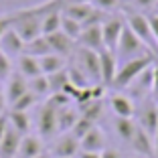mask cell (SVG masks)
<instances>
[{
  "label": "cell",
  "instance_id": "29",
  "mask_svg": "<svg viewBox=\"0 0 158 158\" xmlns=\"http://www.w3.org/2000/svg\"><path fill=\"white\" fill-rule=\"evenodd\" d=\"M28 91L35 93L37 98H47L51 93V87H49V79L47 75H37V77H31L28 79Z\"/></svg>",
  "mask_w": 158,
  "mask_h": 158
},
{
  "label": "cell",
  "instance_id": "40",
  "mask_svg": "<svg viewBox=\"0 0 158 158\" xmlns=\"http://www.w3.org/2000/svg\"><path fill=\"white\" fill-rule=\"evenodd\" d=\"M8 106V102H6V95H4V89H0V116L4 114V107Z\"/></svg>",
  "mask_w": 158,
  "mask_h": 158
},
{
  "label": "cell",
  "instance_id": "33",
  "mask_svg": "<svg viewBox=\"0 0 158 158\" xmlns=\"http://www.w3.org/2000/svg\"><path fill=\"white\" fill-rule=\"evenodd\" d=\"M37 99H39V98L35 95V93L27 91L23 98H19L16 102L12 103V106H10V110H14V112H28V110H31V107L37 103Z\"/></svg>",
  "mask_w": 158,
  "mask_h": 158
},
{
  "label": "cell",
  "instance_id": "36",
  "mask_svg": "<svg viewBox=\"0 0 158 158\" xmlns=\"http://www.w3.org/2000/svg\"><path fill=\"white\" fill-rule=\"evenodd\" d=\"M93 8L102 10V12H107V10H116L118 4H120V0H91Z\"/></svg>",
  "mask_w": 158,
  "mask_h": 158
},
{
  "label": "cell",
  "instance_id": "43",
  "mask_svg": "<svg viewBox=\"0 0 158 158\" xmlns=\"http://www.w3.org/2000/svg\"><path fill=\"white\" fill-rule=\"evenodd\" d=\"M102 158H120V154H118L116 150H103Z\"/></svg>",
  "mask_w": 158,
  "mask_h": 158
},
{
  "label": "cell",
  "instance_id": "23",
  "mask_svg": "<svg viewBox=\"0 0 158 158\" xmlns=\"http://www.w3.org/2000/svg\"><path fill=\"white\" fill-rule=\"evenodd\" d=\"M39 65H41L43 75H51V73H57V71L65 69V57L57 55V53H49V55L39 59Z\"/></svg>",
  "mask_w": 158,
  "mask_h": 158
},
{
  "label": "cell",
  "instance_id": "14",
  "mask_svg": "<svg viewBox=\"0 0 158 158\" xmlns=\"http://www.w3.org/2000/svg\"><path fill=\"white\" fill-rule=\"evenodd\" d=\"M106 150V138L103 132L98 126H93L91 130L79 140V152H103Z\"/></svg>",
  "mask_w": 158,
  "mask_h": 158
},
{
  "label": "cell",
  "instance_id": "6",
  "mask_svg": "<svg viewBox=\"0 0 158 158\" xmlns=\"http://www.w3.org/2000/svg\"><path fill=\"white\" fill-rule=\"evenodd\" d=\"M37 128H39V134L41 138H51L53 134H57V107L51 106L47 102L45 106L39 110V116H37Z\"/></svg>",
  "mask_w": 158,
  "mask_h": 158
},
{
  "label": "cell",
  "instance_id": "17",
  "mask_svg": "<svg viewBox=\"0 0 158 158\" xmlns=\"http://www.w3.org/2000/svg\"><path fill=\"white\" fill-rule=\"evenodd\" d=\"M43 152H45V148H43L41 138L27 134V136H23V140H20L16 158H37V156H41Z\"/></svg>",
  "mask_w": 158,
  "mask_h": 158
},
{
  "label": "cell",
  "instance_id": "12",
  "mask_svg": "<svg viewBox=\"0 0 158 158\" xmlns=\"http://www.w3.org/2000/svg\"><path fill=\"white\" fill-rule=\"evenodd\" d=\"M28 91V79L23 77L20 73H12L6 79V87H4V95L8 106H12L19 98H23L24 93Z\"/></svg>",
  "mask_w": 158,
  "mask_h": 158
},
{
  "label": "cell",
  "instance_id": "35",
  "mask_svg": "<svg viewBox=\"0 0 158 158\" xmlns=\"http://www.w3.org/2000/svg\"><path fill=\"white\" fill-rule=\"evenodd\" d=\"M10 75H12V63H10V57H6L4 53L0 51V81H6Z\"/></svg>",
  "mask_w": 158,
  "mask_h": 158
},
{
  "label": "cell",
  "instance_id": "31",
  "mask_svg": "<svg viewBox=\"0 0 158 158\" xmlns=\"http://www.w3.org/2000/svg\"><path fill=\"white\" fill-rule=\"evenodd\" d=\"M61 31H63L69 39L77 41L79 35H81V31H83V27H81V23L69 19V16H65V14H61Z\"/></svg>",
  "mask_w": 158,
  "mask_h": 158
},
{
  "label": "cell",
  "instance_id": "2",
  "mask_svg": "<svg viewBox=\"0 0 158 158\" xmlns=\"http://www.w3.org/2000/svg\"><path fill=\"white\" fill-rule=\"evenodd\" d=\"M154 59H156L154 55L146 53V55H140V57H134V59L124 61V63L118 67L116 79H114L112 85H114L116 89H126V87H130V85L136 81V77H138V75L142 73L146 67H150V65L154 63Z\"/></svg>",
  "mask_w": 158,
  "mask_h": 158
},
{
  "label": "cell",
  "instance_id": "42",
  "mask_svg": "<svg viewBox=\"0 0 158 158\" xmlns=\"http://www.w3.org/2000/svg\"><path fill=\"white\" fill-rule=\"evenodd\" d=\"M79 158H102V152H79Z\"/></svg>",
  "mask_w": 158,
  "mask_h": 158
},
{
  "label": "cell",
  "instance_id": "49",
  "mask_svg": "<svg viewBox=\"0 0 158 158\" xmlns=\"http://www.w3.org/2000/svg\"><path fill=\"white\" fill-rule=\"evenodd\" d=\"M156 12H158V10H156Z\"/></svg>",
  "mask_w": 158,
  "mask_h": 158
},
{
  "label": "cell",
  "instance_id": "34",
  "mask_svg": "<svg viewBox=\"0 0 158 158\" xmlns=\"http://www.w3.org/2000/svg\"><path fill=\"white\" fill-rule=\"evenodd\" d=\"M93 126H95V122H91V120H87V118H81V116H79V120H77V124L73 126L71 134H73L77 140H81V138H83V136L93 128Z\"/></svg>",
  "mask_w": 158,
  "mask_h": 158
},
{
  "label": "cell",
  "instance_id": "39",
  "mask_svg": "<svg viewBox=\"0 0 158 158\" xmlns=\"http://www.w3.org/2000/svg\"><path fill=\"white\" fill-rule=\"evenodd\" d=\"M134 2L140 6V8H150V6H156L158 0H134Z\"/></svg>",
  "mask_w": 158,
  "mask_h": 158
},
{
  "label": "cell",
  "instance_id": "10",
  "mask_svg": "<svg viewBox=\"0 0 158 158\" xmlns=\"http://www.w3.org/2000/svg\"><path fill=\"white\" fill-rule=\"evenodd\" d=\"M0 51L4 53L6 57H19L24 53V41L19 37V33L12 27H8L4 31V35L0 37Z\"/></svg>",
  "mask_w": 158,
  "mask_h": 158
},
{
  "label": "cell",
  "instance_id": "25",
  "mask_svg": "<svg viewBox=\"0 0 158 158\" xmlns=\"http://www.w3.org/2000/svg\"><path fill=\"white\" fill-rule=\"evenodd\" d=\"M8 124L20 136H27L28 130H31V118H28L27 112H14V110H10L8 112Z\"/></svg>",
  "mask_w": 158,
  "mask_h": 158
},
{
  "label": "cell",
  "instance_id": "41",
  "mask_svg": "<svg viewBox=\"0 0 158 158\" xmlns=\"http://www.w3.org/2000/svg\"><path fill=\"white\" fill-rule=\"evenodd\" d=\"M152 91L156 93V99H158V61H156V65H154V87Z\"/></svg>",
  "mask_w": 158,
  "mask_h": 158
},
{
  "label": "cell",
  "instance_id": "27",
  "mask_svg": "<svg viewBox=\"0 0 158 158\" xmlns=\"http://www.w3.org/2000/svg\"><path fill=\"white\" fill-rule=\"evenodd\" d=\"M114 126H116V134L120 136V140L130 142L132 136H134V130H136L134 120H132V118H116V120H114Z\"/></svg>",
  "mask_w": 158,
  "mask_h": 158
},
{
  "label": "cell",
  "instance_id": "26",
  "mask_svg": "<svg viewBox=\"0 0 158 158\" xmlns=\"http://www.w3.org/2000/svg\"><path fill=\"white\" fill-rule=\"evenodd\" d=\"M24 53H27V55L37 57V59H41V57L49 55V53H53V51H51V47H49L47 37H43V35H41V37L33 39L31 43H27V45H24Z\"/></svg>",
  "mask_w": 158,
  "mask_h": 158
},
{
  "label": "cell",
  "instance_id": "11",
  "mask_svg": "<svg viewBox=\"0 0 158 158\" xmlns=\"http://www.w3.org/2000/svg\"><path fill=\"white\" fill-rule=\"evenodd\" d=\"M99 71H102V83L112 85L118 73V57L114 51H99Z\"/></svg>",
  "mask_w": 158,
  "mask_h": 158
},
{
  "label": "cell",
  "instance_id": "28",
  "mask_svg": "<svg viewBox=\"0 0 158 158\" xmlns=\"http://www.w3.org/2000/svg\"><path fill=\"white\" fill-rule=\"evenodd\" d=\"M102 110H103L102 99H89V102L79 106V116L87 118V120H91V122H98V118L102 116Z\"/></svg>",
  "mask_w": 158,
  "mask_h": 158
},
{
  "label": "cell",
  "instance_id": "18",
  "mask_svg": "<svg viewBox=\"0 0 158 158\" xmlns=\"http://www.w3.org/2000/svg\"><path fill=\"white\" fill-rule=\"evenodd\" d=\"M79 120V110L71 106H63L57 110V130L61 134H67V132L73 130V126L77 124Z\"/></svg>",
  "mask_w": 158,
  "mask_h": 158
},
{
  "label": "cell",
  "instance_id": "38",
  "mask_svg": "<svg viewBox=\"0 0 158 158\" xmlns=\"http://www.w3.org/2000/svg\"><path fill=\"white\" fill-rule=\"evenodd\" d=\"M6 130H8V114H2V116H0V142L4 138Z\"/></svg>",
  "mask_w": 158,
  "mask_h": 158
},
{
  "label": "cell",
  "instance_id": "24",
  "mask_svg": "<svg viewBox=\"0 0 158 158\" xmlns=\"http://www.w3.org/2000/svg\"><path fill=\"white\" fill-rule=\"evenodd\" d=\"M41 31H43V37H49V35L61 31V12L59 10H47L43 14Z\"/></svg>",
  "mask_w": 158,
  "mask_h": 158
},
{
  "label": "cell",
  "instance_id": "21",
  "mask_svg": "<svg viewBox=\"0 0 158 158\" xmlns=\"http://www.w3.org/2000/svg\"><path fill=\"white\" fill-rule=\"evenodd\" d=\"M110 106H112V112L116 114V118H132L134 116V103L126 95L114 93L110 98Z\"/></svg>",
  "mask_w": 158,
  "mask_h": 158
},
{
  "label": "cell",
  "instance_id": "4",
  "mask_svg": "<svg viewBox=\"0 0 158 158\" xmlns=\"http://www.w3.org/2000/svg\"><path fill=\"white\" fill-rule=\"evenodd\" d=\"M75 59H77V69L89 79V81H95V83H102V71H99V53L91 51V49H85V47H77L75 51Z\"/></svg>",
  "mask_w": 158,
  "mask_h": 158
},
{
  "label": "cell",
  "instance_id": "37",
  "mask_svg": "<svg viewBox=\"0 0 158 158\" xmlns=\"http://www.w3.org/2000/svg\"><path fill=\"white\" fill-rule=\"evenodd\" d=\"M148 20H150V28H152V37H154V41H156V45H158V12L150 14Z\"/></svg>",
  "mask_w": 158,
  "mask_h": 158
},
{
  "label": "cell",
  "instance_id": "19",
  "mask_svg": "<svg viewBox=\"0 0 158 158\" xmlns=\"http://www.w3.org/2000/svg\"><path fill=\"white\" fill-rule=\"evenodd\" d=\"M47 41H49V47H51V51L57 53V55L61 57H67L73 53V39H69L63 31H57V33L49 35L47 37Z\"/></svg>",
  "mask_w": 158,
  "mask_h": 158
},
{
  "label": "cell",
  "instance_id": "8",
  "mask_svg": "<svg viewBox=\"0 0 158 158\" xmlns=\"http://www.w3.org/2000/svg\"><path fill=\"white\" fill-rule=\"evenodd\" d=\"M138 122L140 128H144V132H148L150 136H154L158 128V103L154 99H146L140 106V114H138Z\"/></svg>",
  "mask_w": 158,
  "mask_h": 158
},
{
  "label": "cell",
  "instance_id": "45",
  "mask_svg": "<svg viewBox=\"0 0 158 158\" xmlns=\"http://www.w3.org/2000/svg\"><path fill=\"white\" fill-rule=\"evenodd\" d=\"M6 28H8V23H6L4 19H0V37L4 35V31H6Z\"/></svg>",
  "mask_w": 158,
  "mask_h": 158
},
{
  "label": "cell",
  "instance_id": "1",
  "mask_svg": "<svg viewBox=\"0 0 158 158\" xmlns=\"http://www.w3.org/2000/svg\"><path fill=\"white\" fill-rule=\"evenodd\" d=\"M4 20L8 23V27H12L19 33V37L24 41V45L43 35L41 31L43 14H39V8L31 10V12H16L14 16H6Z\"/></svg>",
  "mask_w": 158,
  "mask_h": 158
},
{
  "label": "cell",
  "instance_id": "22",
  "mask_svg": "<svg viewBox=\"0 0 158 158\" xmlns=\"http://www.w3.org/2000/svg\"><path fill=\"white\" fill-rule=\"evenodd\" d=\"M19 73L23 75V77L31 79V77H37V75H41V65H39V59L33 55H27V53H23V55H19Z\"/></svg>",
  "mask_w": 158,
  "mask_h": 158
},
{
  "label": "cell",
  "instance_id": "44",
  "mask_svg": "<svg viewBox=\"0 0 158 158\" xmlns=\"http://www.w3.org/2000/svg\"><path fill=\"white\" fill-rule=\"evenodd\" d=\"M152 142H154V156H158V128H156V132H154V136H152Z\"/></svg>",
  "mask_w": 158,
  "mask_h": 158
},
{
  "label": "cell",
  "instance_id": "3",
  "mask_svg": "<svg viewBox=\"0 0 158 158\" xmlns=\"http://www.w3.org/2000/svg\"><path fill=\"white\" fill-rule=\"evenodd\" d=\"M116 57L118 61H128V59H134V57H140V55H146V53H150L148 49L144 47V43L140 41L138 37L134 35V31H132L128 24L124 27V31H122V37L120 41H118V47H116ZM152 55V53H150ZM156 57V55H154Z\"/></svg>",
  "mask_w": 158,
  "mask_h": 158
},
{
  "label": "cell",
  "instance_id": "13",
  "mask_svg": "<svg viewBox=\"0 0 158 158\" xmlns=\"http://www.w3.org/2000/svg\"><path fill=\"white\" fill-rule=\"evenodd\" d=\"M79 45L85 47V49H91V51L99 53L106 49L103 45V35H102V24H95V27H85L79 35Z\"/></svg>",
  "mask_w": 158,
  "mask_h": 158
},
{
  "label": "cell",
  "instance_id": "7",
  "mask_svg": "<svg viewBox=\"0 0 158 158\" xmlns=\"http://www.w3.org/2000/svg\"><path fill=\"white\" fill-rule=\"evenodd\" d=\"M126 23L120 16H110L102 23V35H103V45H106L107 51H116L118 41L122 37V31H124Z\"/></svg>",
  "mask_w": 158,
  "mask_h": 158
},
{
  "label": "cell",
  "instance_id": "48",
  "mask_svg": "<svg viewBox=\"0 0 158 158\" xmlns=\"http://www.w3.org/2000/svg\"><path fill=\"white\" fill-rule=\"evenodd\" d=\"M156 8H158V2H156Z\"/></svg>",
  "mask_w": 158,
  "mask_h": 158
},
{
  "label": "cell",
  "instance_id": "15",
  "mask_svg": "<svg viewBox=\"0 0 158 158\" xmlns=\"http://www.w3.org/2000/svg\"><path fill=\"white\" fill-rule=\"evenodd\" d=\"M130 144H132V148H134L136 152L142 154L144 158L154 156V142H152V136H150L148 132H144V128L136 126L134 136H132Z\"/></svg>",
  "mask_w": 158,
  "mask_h": 158
},
{
  "label": "cell",
  "instance_id": "9",
  "mask_svg": "<svg viewBox=\"0 0 158 158\" xmlns=\"http://www.w3.org/2000/svg\"><path fill=\"white\" fill-rule=\"evenodd\" d=\"M77 154H79V140L71 132L61 134V138L55 142V146L51 150L53 158H75Z\"/></svg>",
  "mask_w": 158,
  "mask_h": 158
},
{
  "label": "cell",
  "instance_id": "46",
  "mask_svg": "<svg viewBox=\"0 0 158 158\" xmlns=\"http://www.w3.org/2000/svg\"><path fill=\"white\" fill-rule=\"evenodd\" d=\"M69 2H91V0H63V4H69Z\"/></svg>",
  "mask_w": 158,
  "mask_h": 158
},
{
  "label": "cell",
  "instance_id": "47",
  "mask_svg": "<svg viewBox=\"0 0 158 158\" xmlns=\"http://www.w3.org/2000/svg\"><path fill=\"white\" fill-rule=\"evenodd\" d=\"M37 158H51V156H49V154H45V152H43L41 156H37Z\"/></svg>",
  "mask_w": 158,
  "mask_h": 158
},
{
  "label": "cell",
  "instance_id": "32",
  "mask_svg": "<svg viewBox=\"0 0 158 158\" xmlns=\"http://www.w3.org/2000/svg\"><path fill=\"white\" fill-rule=\"evenodd\" d=\"M67 75H69V83L73 85V87H77V89H85V87L91 85V81H89L77 67H69V69H67Z\"/></svg>",
  "mask_w": 158,
  "mask_h": 158
},
{
  "label": "cell",
  "instance_id": "5",
  "mask_svg": "<svg viewBox=\"0 0 158 158\" xmlns=\"http://www.w3.org/2000/svg\"><path fill=\"white\" fill-rule=\"evenodd\" d=\"M126 24L134 31V35L140 39V41L144 43V47L148 49L152 55H156L158 51V45L152 37V28H150V20L146 14H140V12H132L128 14V19H126Z\"/></svg>",
  "mask_w": 158,
  "mask_h": 158
},
{
  "label": "cell",
  "instance_id": "20",
  "mask_svg": "<svg viewBox=\"0 0 158 158\" xmlns=\"http://www.w3.org/2000/svg\"><path fill=\"white\" fill-rule=\"evenodd\" d=\"M93 10H95V8H93L91 2H69V4L63 6V12H61V14H65V16L77 20V23H83Z\"/></svg>",
  "mask_w": 158,
  "mask_h": 158
},
{
  "label": "cell",
  "instance_id": "30",
  "mask_svg": "<svg viewBox=\"0 0 158 158\" xmlns=\"http://www.w3.org/2000/svg\"><path fill=\"white\" fill-rule=\"evenodd\" d=\"M49 79V87H51V93H61L65 89V85L69 83V75H67V69H61L57 73L47 75Z\"/></svg>",
  "mask_w": 158,
  "mask_h": 158
},
{
  "label": "cell",
  "instance_id": "16",
  "mask_svg": "<svg viewBox=\"0 0 158 158\" xmlns=\"http://www.w3.org/2000/svg\"><path fill=\"white\" fill-rule=\"evenodd\" d=\"M20 140H23V136L8 124V130H6L4 138H2V142H0V158H16Z\"/></svg>",
  "mask_w": 158,
  "mask_h": 158
}]
</instances>
